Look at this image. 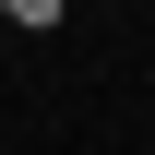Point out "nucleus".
<instances>
[{
  "label": "nucleus",
  "mask_w": 155,
  "mask_h": 155,
  "mask_svg": "<svg viewBox=\"0 0 155 155\" xmlns=\"http://www.w3.org/2000/svg\"><path fill=\"white\" fill-rule=\"evenodd\" d=\"M0 24H24V36H48V24H60V0H12Z\"/></svg>",
  "instance_id": "obj_1"
},
{
  "label": "nucleus",
  "mask_w": 155,
  "mask_h": 155,
  "mask_svg": "<svg viewBox=\"0 0 155 155\" xmlns=\"http://www.w3.org/2000/svg\"><path fill=\"white\" fill-rule=\"evenodd\" d=\"M0 12H12V0H0Z\"/></svg>",
  "instance_id": "obj_2"
}]
</instances>
